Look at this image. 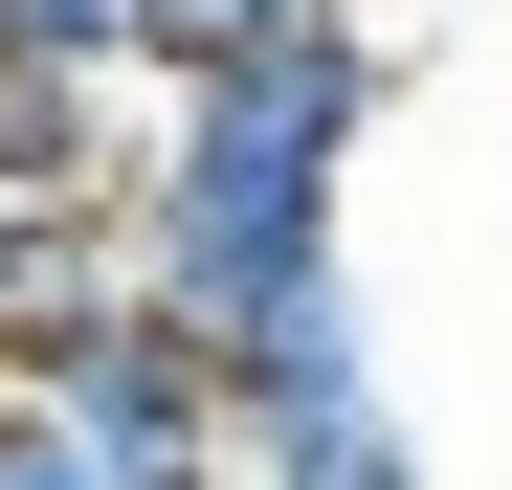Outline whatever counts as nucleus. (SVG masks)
<instances>
[{
	"instance_id": "obj_1",
	"label": "nucleus",
	"mask_w": 512,
	"mask_h": 490,
	"mask_svg": "<svg viewBox=\"0 0 512 490\" xmlns=\"http://www.w3.org/2000/svg\"><path fill=\"white\" fill-rule=\"evenodd\" d=\"M245 23H290V0H156V45H134V67H223Z\"/></svg>"
}]
</instances>
